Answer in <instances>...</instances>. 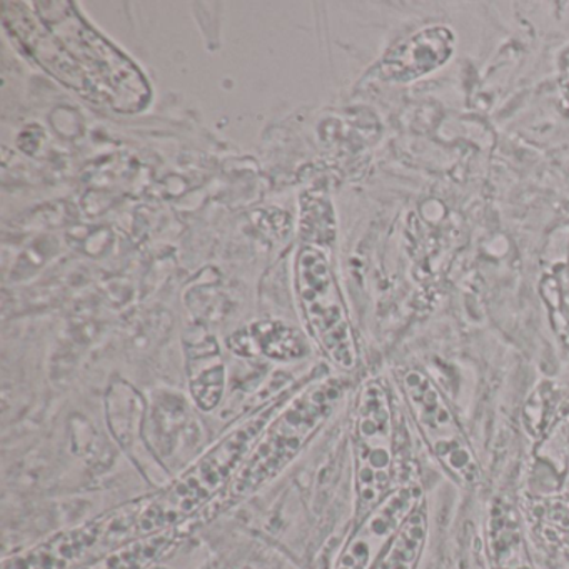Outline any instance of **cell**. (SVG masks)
Instances as JSON below:
<instances>
[{"instance_id":"cell-1","label":"cell","mask_w":569,"mask_h":569,"mask_svg":"<svg viewBox=\"0 0 569 569\" xmlns=\"http://www.w3.org/2000/svg\"><path fill=\"white\" fill-rule=\"evenodd\" d=\"M39 9L42 24L19 36L42 66L92 101L118 112H136L149 99V86L129 59L92 31L68 2Z\"/></svg>"},{"instance_id":"cell-2","label":"cell","mask_w":569,"mask_h":569,"mask_svg":"<svg viewBox=\"0 0 569 569\" xmlns=\"http://www.w3.org/2000/svg\"><path fill=\"white\" fill-rule=\"evenodd\" d=\"M291 392H282L239 421L169 485L138 498L139 536L154 535L196 521L226 491L244 465L259 436ZM201 522V521H199Z\"/></svg>"},{"instance_id":"cell-3","label":"cell","mask_w":569,"mask_h":569,"mask_svg":"<svg viewBox=\"0 0 569 569\" xmlns=\"http://www.w3.org/2000/svg\"><path fill=\"white\" fill-rule=\"evenodd\" d=\"M342 395L345 385L332 378L309 382L295 392L272 416L231 485L202 511L199 521L244 501L281 476L328 421Z\"/></svg>"},{"instance_id":"cell-4","label":"cell","mask_w":569,"mask_h":569,"mask_svg":"<svg viewBox=\"0 0 569 569\" xmlns=\"http://www.w3.org/2000/svg\"><path fill=\"white\" fill-rule=\"evenodd\" d=\"M356 518L361 519L389 491L395 476V412L378 379L365 382L352 411Z\"/></svg>"},{"instance_id":"cell-5","label":"cell","mask_w":569,"mask_h":569,"mask_svg":"<svg viewBox=\"0 0 569 569\" xmlns=\"http://www.w3.org/2000/svg\"><path fill=\"white\" fill-rule=\"evenodd\" d=\"M296 292L312 338L345 371L358 366V346L329 259L321 249L306 248L296 261Z\"/></svg>"},{"instance_id":"cell-6","label":"cell","mask_w":569,"mask_h":569,"mask_svg":"<svg viewBox=\"0 0 569 569\" xmlns=\"http://www.w3.org/2000/svg\"><path fill=\"white\" fill-rule=\"evenodd\" d=\"M138 499L116 506L98 518L49 536L44 541L8 556L2 569H78L98 556L141 538Z\"/></svg>"},{"instance_id":"cell-7","label":"cell","mask_w":569,"mask_h":569,"mask_svg":"<svg viewBox=\"0 0 569 569\" xmlns=\"http://www.w3.org/2000/svg\"><path fill=\"white\" fill-rule=\"evenodd\" d=\"M401 388L412 421L432 458L462 485H476L481 476L478 458L441 389L419 369H406Z\"/></svg>"},{"instance_id":"cell-8","label":"cell","mask_w":569,"mask_h":569,"mask_svg":"<svg viewBox=\"0 0 569 569\" xmlns=\"http://www.w3.org/2000/svg\"><path fill=\"white\" fill-rule=\"evenodd\" d=\"M419 506L421 492L418 488L411 485L392 488L375 508L358 519L332 569H372Z\"/></svg>"},{"instance_id":"cell-9","label":"cell","mask_w":569,"mask_h":569,"mask_svg":"<svg viewBox=\"0 0 569 569\" xmlns=\"http://www.w3.org/2000/svg\"><path fill=\"white\" fill-rule=\"evenodd\" d=\"M455 32L446 26H429L399 42L381 62L382 78L412 82L445 68L455 54Z\"/></svg>"},{"instance_id":"cell-10","label":"cell","mask_w":569,"mask_h":569,"mask_svg":"<svg viewBox=\"0 0 569 569\" xmlns=\"http://www.w3.org/2000/svg\"><path fill=\"white\" fill-rule=\"evenodd\" d=\"M201 522H186L154 535L141 536L118 546L78 569H149L182 545Z\"/></svg>"},{"instance_id":"cell-11","label":"cell","mask_w":569,"mask_h":569,"mask_svg":"<svg viewBox=\"0 0 569 569\" xmlns=\"http://www.w3.org/2000/svg\"><path fill=\"white\" fill-rule=\"evenodd\" d=\"M489 561L492 569H535L511 506L498 502L492 508L488 528Z\"/></svg>"},{"instance_id":"cell-12","label":"cell","mask_w":569,"mask_h":569,"mask_svg":"<svg viewBox=\"0 0 569 569\" xmlns=\"http://www.w3.org/2000/svg\"><path fill=\"white\" fill-rule=\"evenodd\" d=\"M428 538V516L419 506L372 569H416Z\"/></svg>"},{"instance_id":"cell-13","label":"cell","mask_w":569,"mask_h":569,"mask_svg":"<svg viewBox=\"0 0 569 569\" xmlns=\"http://www.w3.org/2000/svg\"><path fill=\"white\" fill-rule=\"evenodd\" d=\"M252 345L272 359H295L306 355V345L295 329L279 322H258L252 326Z\"/></svg>"},{"instance_id":"cell-14","label":"cell","mask_w":569,"mask_h":569,"mask_svg":"<svg viewBox=\"0 0 569 569\" xmlns=\"http://www.w3.org/2000/svg\"><path fill=\"white\" fill-rule=\"evenodd\" d=\"M532 512L549 529L569 536V496H548L538 499L532 506Z\"/></svg>"}]
</instances>
